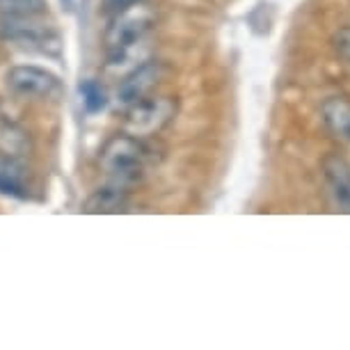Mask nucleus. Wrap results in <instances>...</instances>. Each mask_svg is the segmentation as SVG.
I'll return each mask as SVG.
<instances>
[{
    "label": "nucleus",
    "mask_w": 350,
    "mask_h": 350,
    "mask_svg": "<svg viewBox=\"0 0 350 350\" xmlns=\"http://www.w3.org/2000/svg\"><path fill=\"white\" fill-rule=\"evenodd\" d=\"M149 161L151 149L144 144V140L129 133L112 135L98 154V167L115 186L122 188L137 186L147 174Z\"/></svg>",
    "instance_id": "nucleus-1"
},
{
    "label": "nucleus",
    "mask_w": 350,
    "mask_h": 350,
    "mask_svg": "<svg viewBox=\"0 0 350 350\" xmlns=\"http://www.w3.org/2000/svg\"><path fill=\"white\" fill-rule=\"evenodd\" d=\"M158 12L144 0H135V3L126 5L124 10L115 12L112 21L105 32V46L108 51L122 49V46H131L137 42H144L149 32L156 28Z\"/></svg>",
    "instance_id": "nucleus-2"
},
{
    "label": "nucleus",
    "mask_w": 350,
    "mask_h": 350,
    "mask_svg": "<svg viewBox=\"0 0 350 350\" xmlns=\"http://www.w3.org/2000/svg\"><path fill=\"white\" fill-rule=\"evenodd\" d=\"M176 115V101L170 96H144L126 108L124 133L133 137H151L167 126Z\"/></svg>",
    "instance_id": "nucleus-3"
},
{
    "label": "nucleus",
    "mask_w": 350,
    "mask_h": 350,
    "mask_svg": "<svg viewBox=\"0 0 350 350\" xmlns=\"http://www.w3.org/2000/svg\"><path fill=\"white\" fill-rule=\"evenodd\" d=\"M0 37L5 42L16 44L23 51H37L46 53V55H57L60 53V37L46 25L37 23L35 16H3Z\"/></svg>",
    "instance_id": "nucleus-4"
},
{
    "label": "nucleus",
    "mask_w": 350,
    "mask_h": 350,
    "mask_svg": "<svg viewBox=\"0 0 350 350\" xmlns=\"http://www.w3.org/2000/svg\"><path fill=\"white\" fill-rule=\"evenodd\" d=\"M8 85L14 94L28 98H55L60 96L62 85L51 71L32 67V64H18L8 71Z\"/></svg>",
    "instance_id": "nucleus-5"
},
{
    "label": "nucleus",
    "mask_w": 350,
    "mask_h": 350,
    "mask_svg": "<svg viewBox=\"0 0 350 350\" xmlns=\"http://www.w3.org/2000/svg\"><path fill=\"white\" fill-rule=\"evenodd\" d=\"M163 76H165V67L156 60H149L140 64L137 69L129 71L124 76V81L120 83V88H117V103L129 108V105H133L140 98L149 96L151 90L163 81Z\"/></svg>",
    "instance_id": "nucleus-6"
},
{
    "label": "nucleus",
    "mask_w": 350,
    "mask_h": 350,
    "mask_svg": "<svg viewBox=\"0 0 350 350\" xmlns=\"http://www.w3.org/2000/svg\"><path fill=\"white\" fill-rule=\"evenodd\" d=\"M124 211H129V190L115 183L94 190L83 204V213L88 215H117Z\"/></svg>",
    "instance_id": "nucleus-7"
},
{
    "label": "nucleus",
    "mask_w": 350,
    "mask_h": 350,
    "mask_svg": "<svg viewBox=\"0 0 350 350\" xmlns=\"http://www.w3.org/2000/svg\"><path fill=\"white\" fill-rule=\"evenodd\" d=\"M323 172H325V179L334 195V202L339 204L341 211L350 213V165L341 156L332 154L323 161Z\"/></svg>",
    "instance_id": "nucleus-8"
},
{
    "label": "nucleus",
    "mask_w": 350,
    "mask_h": 350,
    "mask_svg": "<svg viewBox=\"0 0 350 350\" xmlns=\"http://www.w3.org/2000/svg\"><path fill=\"white\" fill-rule=\"evenodd\" d=\"M0 195L23 200L28 195V172L23 161L10 156H0Z\"/></svg>",
    "instance_id": "nucleus-9"
},
{
    "label": "nucleus",
    "mask_w": 350,
    "mask_h": 350,
    "mask_svg": "<svg viewBox=\"0 0 350 350\" xmlns=\"http://www.w3.org/2000/svg\"><path fill=\"white\" fill-rule=\"evenodd\" d=\"M149 44L147 39L144 42H137V44H131V46H122V49H115V51H108V71L110 74H124L126 76L129 71L137 69L140 64L149 62Z\"/></svg>",
    "instance_id": "nucleus-10"
},
{
    "label": "nucleus",
    "mask_w": 350,
    "mask_h": 350,
    "mask_svg": "<svg viewBox=\"0 0 350 350\" xmlns=\"http://www.w3.org/2000/svg\"><path fill=\"white\" fill-rule=\"evenodd\" d=\"M32 154V137L25 129L12 122H0V156L23 161Z\"/></svg>",
    "instance_id": "nucleus-11"
},
{
    "label": "nucleus",
    "mask_w": 350,
    "mask_h": 350,
    "mask_svg": "<svg viewBox=\"0 0 350 350\" xmlns=\"http://www.w3.org/2000/svg\"><path fill=\"white\" fill-rule=\"evenodd\" d=\"M323 122H325V126L332 131L336 137H341V140H350V103L346 98H327L325 103H323Z\"/></svg>",
    "instance_id": "nucleus-12"
},
{
    "label": "nucleus",
    "mask_w": 350,
    "mask_h": 350,
    "mask_svg": "<svg viewBox=\"0 0 350 350\" xmlns=\"http://www.w3.org/2000/svg\"><path fill=\"white\" fill-rule=\"evenodd\" d=\"M46 12V0H0L3 16H39Z\"/></svg>",
    "instance_id": "nucleus-13"
},
{
    "label": "nucleus",
    "mask_w": 350,
    "mask_h": 350,
    "mask_svg": "<svg viewBox=\"0 0 350 350\" xmlns=\"http://www.w3.org/2000/svg\"><path fill=\"white\" fill-rule=\"evenodd\" d=\"M81 94H83V103H85V108H88V112H101L105 108V103H108L103 88L96 81H85L81 85Z\"/></svg>",
    "instance_id": "nucleus-14"
},
{
    "label": "nucleus",
    "mask_w": 350,
    "mask_h": 350,
    "mask_svg": "<svg viewBox=\"0 0 350 350\" xmlns=\"http://www.w3.org/2000/svg\"><path fill=\"white\" fill-rule=\"evenodd\" d=\"M332 46L336 51V55L341 57V60L350 62V28H341L336 35L332 37Z\"/></svg>",
    "instance_id": "nucleus-15"
},
{
    "label": "nucleus",
    "mask_w": 350,
    "mask_h": 350,
    "mask_svg": "<svg viewBox=\"0 0 350 350\" xmlns=\"http://www.w3.org/2000/svg\"><path fill=\"white\" fill-rule=\"evenodd\" d=\"M131 3H135V0H105V10H108V12H120Z\"/></svg>",
    "instance_id": "nucleus-16"
}]
</instances>
